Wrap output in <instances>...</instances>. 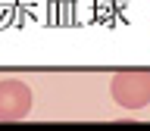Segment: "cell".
<instances>
[{"instance_id":"obj_1","label":"cell","mask_w":150,"mask_h":131,"mask_svg":"<svg viewBox=\"0 0 150 131\" xmlns=\"http://www.w3.org/2000/svg\"><path fill=\"white\" fill-rule=\"evenodd\" d=\"M110 94L122 109H144L150 103V72H119V75H112Z\"/></svg>"},{"instance_id":"obj_2","label":"cell","mask_w":150,"mask_h":131,"mask_svg":"<svg viewBox=\"0 0 150 131\" xmlns=\"http://www.w3.org/2000/svg\"><path fill=\"white\" fill-rule=\"evenodd\" d=\"M31 112V87L19 78L0 81V122H19Z\"/></svg>"}]
</instances>
